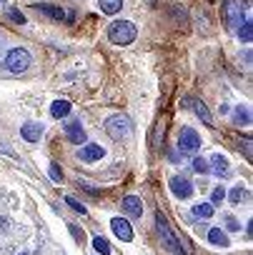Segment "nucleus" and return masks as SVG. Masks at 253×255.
I'll return each mask as SVG.
<instances>
[{
    "label": "nucleus",
    "instance_id": "nucleus-28",
    "mask_svg": "<svg viewBox=\"0 0 253 255\" xmlns=\"http://www.w3.org/2000/svg\"><path fill=\"white\" fill-rule=\"evenodd\" d=\"M68 230H70V235H73V240L83 245V240H85V235H83V230H80L78 225H68Z\"/></svg>",
    "mask_w": 253,
    "mask_h": 255
},
{
    "label": "nucleus",
    "instance_id": "nucleus-26",
    "mask_svg": "<svg viewBox=\"0 0 253 255\" xmlns=\"http://www.w3.org/2000/svg\"><path fill=\"white\" fill-rule=\"evenodd\" d=\"M193 170H196L198 175H206V173H208V163H206L203 158H196V160H193Z\"/></svg>",
    "mask_w": 253,
    "mask_h": 255
},
{
    "label": "nucleus",
    "instance_id": "nucleus-30",
    "mask_svg": "<svg viewBox=\"0 0 253 255\" xmlns=\"http://www.w3.org/2000/svg\"><path fill=\"white\" fill-rule=\"evenodd\" d=\"M226 225H228V230H233V233H236V230H241V223H238L233 215H226Z\"/></svg>",
    "mask_w": 253,
    "mask_h": 255
},
{
    "label": "nucleus",
    "instance_id": "nucleus-2",
    "mask_svg": "<svg viewBox=\"0 0 253 255\" xmlns=\"http://www.w3.org/2000/svg\"><path fill=\"white\" fill-rule=\"evenodd\" d=\"M136 35H138V30H136V25L128 23V20H115V23H110V28H108V38H110V43H115V45H131V43L136 40Z\"/></svg>",
    "mask_w": 253,
    "mask_h": 255
},
{
    "label": "nucleus",
    "instance_id": "nucleus-10",
    "mask_svg": "<svg viewBox=\"0 0 253 255\" xmlns=\"http://www.w3.org/2000/svg\"><path fill=\"white\" fill-rule=\"evenodd\" d=\"M103 155H105V148H100L98 143H88L85 148L78 150V158H80L83 163H95V160H100Z\"/></svg>",
    "mask_w": 253,
    "mask_h": 255
},
{
    "label": "nucleus",
    "instance_id": "nucleus-22",
    "mask_svg": "<svg viewBox=\"0 0 253 255\" xmlns=\"http://www.w3.org/2000/svg\"><path fill=\"white\" fill-rule=\"evenodd\" d=\"M236 123L251 125V110H248V108H238V110H236Z\"/></svg>",
    "mask_w": 253,
    "mask_h": 255
},
{
    "label": "nucleus",
    "instance_id": "nucleus-11",
    "mask_svg": "<svg viewBox=\"0 0 253 255\" xmlns=\"http://www.w3.org/2000/svg\"><path fill=\"white\" fill-rule=\"evenodd\" d=\"M20 135H23V140H28V143H38V140L43 138V125H40V123H25V125L20 128Z\"/></svg>",
    "mask_w": 253,
    "mask_h": 255
},
{
    "label": "nucleus",
    "instance_id": "nucleus-5",
    "mask_svg": "<svg viewBox=\"0 0 253 255\" xmlns=\"http://www.w3.org/2000/svg\"><path fill=\"white\" fill-rule=\"evenodd\" d=\"M30 63H33V58H30V53H28L25 48H13V50L5 55V68H8L10 73H25V70L30 68Z\"/></svg>",
    "mask_w": 253,
    "mask_h": 255
},
{
    "label": "nucleus",
    "instance_id": "nucleus-23",
    "mask_svg": "<svg viewBox=\"0 0 253 255\" xmlns=\"http://www.w3.org/2000/svg\"><path fill=\"white\" fill-rule=\"evenodd\" d=\"M48 173H50V178H53L55 183H60V180H63V170H60V165H58V163H50V165H48Z\"/></svg>",
    "mask_w": 253,
    "mask_h": 255
},
{
    "label": "nucleus",
    "instance_id": "nucleus-21",
    "mask_svg": "<svg viewBox=\"0 0 253 255\" xmlns=\"http://www.w3.org/2000/svg\"><path fill=\"white\" fill-rule=\"evenodd\" d=\"M196 115H198L206 125H211V123H213V118H211V113H208V108H206L203 103H196Z\"/></svg>",
    "mask_w": 253,
    "mask_h": 255
},
{
    "label": "nucleus",
    "instance_id": "nucleus-24",
    "mask_svg": "<svg viewBox=\"0 0 253 255\" xmlns=\"http://www.w3.org/2000/svg\"><path fill=\"white\" fill-rule=\"evenodd\" d=\"M223 198H226V190H223V188H213V193H211V205H221Z\"/></svg>",
    "mask_w": 253,
    "mask_h": 255
},
{
    "label": "nucleus",
    "instance_id": "nucleus-20",
    "mask_svg": "<svg viewBox=\"0 0 253 255\" xmlns=\"http://www.w3.org/2000/svg\"><path fill=\"white\" fill-rule=\"evenodd\" d=\"M93 248H95L100 255H110V243H108L105 238H100V235H98V238H93Z\"/></svg>",
    "mask_w": 253,
    "mask_h": 255
},
{
    "label": "nucleus",
    "instance_id": "nucleus-13",
    "mask_svg": "<svg viewBox=\"0 0 253 255\" xmlns=\"http://www.w3.org/2000/svg\"><path fill=\"white\" fill-rule=\"evenodd\" d=\"M123 210L128 213L131 218H141V215H143V203H141V198L125 195V198H123Z\"/></svg>",
    "mask_w": 253,
    "mask_h": 255
},
{
    "label": "nucleus",
    "instance_id": "nucleus-18",
    "mask_svg": "<svg viewBox=\"0 0 253 255\" xmlns=\"http://www.w3.org/2000/svg\"><path fill=\"white\" fill-rule=\"evenodd\" d=\"M213 213H216V208H213L211 203H198V205H193V215L201 218V220H208Z\"/></svg>",
    "mask_w": 253,
    "mask_h": 255
},
{
    "label": "nucleus",
    "instance_id": "nucleus-8",
    "mask_svg": "<svg viewBox=\"0 0 253 255\" xmlns=\"http://www.w3.org/2000/svg\"><path fill=\"white\" fill-rule=\"evenodd\" d=\"M35 10H38V13H43V15H48V18H53V20H65V23H70V20L75 18L73 13H65L63 8H58V5H48V3L35 5Z\"/></svg>",
    "mask_w": 253,
    "mask_h": 255
},
{
    "label": "nucleus",
    "instance_id": "nucleus-19",
    "mask_svg": "<svg viewBox=\"0 0 253 255\" xmlns=\"http://www.w3.org/2000/svg\"><path fill=\"white\" fill-rule=\"evenodd\" d=\"M238 38H241L243 43H251V40H253V25H251V20H243V23H241Z\"/></svg>",
    "mask_w": 253,
    "mask_h": 255
},
{
    "label": "nucleus",
    "instance_id": "nucleus-9",
    "mask_svg": "<svg viewBox=\"0 0 253 255\" xmlns=\"http://www.w3.org/2000/svg\"><path fill=\"white\" fill-rule=\"evenodd\" d=\"M110 228H113V233H115L123 243H131V240H133V228H131V223H128V220H123V218H113V220H110Z\"/></svg>",
    "mask_w": 253,
    "mask_h": 255
},
{
    "label": "nucleus",
    "instance_id": "nucleus-27",
    "mask_svg": "<svg viewBox=\"0 0 253 255\" xmlns=\"http://www.w3.org/2000/svg\"><path fill=\"white\" fill-rule=\"evenodd\" d=\"M65 203H68V205H70V208H73L75 213H80V215L85 213V205H83V203H78V200H75L73 195H68V198H65Z\"/></svg>",
    "mask_w": 253,
    "mask_h": 255
},
{
    "label": "nucleus",
    "instance_id": "nucleus-29",
    "mask_svg": "<svg viewBox=\"0 0 253 255\" xmlns=\"http://www.w3.org/2000/svg\"><path fill=\"white\" fill-rule=\"evenodd\" d=\"M8 18H10V20H15L18 25H23V23H25V15H23V13H18V10H13V8L8 10Z\"/></svg>",
    "mask_w": 253,
    "mask_h": 255
},
{
    "label": "nucleus",
    "instance_id": "nucleus-16",
    "mask_svg": "<svg viewBox=\"0 0 253 255\" xmlns=\"http://www.w3.org/2000/svg\"><path fill=\"white\" fill-rule=\"evenodd\" d=\"M98 8H100L105 15H115V13L123 8V0H98Z\"/></svg>",
    "mask_w": 253,
    "mask_h": 255
},
{
    "label": "nucleus",
    "instance_id": "nucleus-4",
    "mask_svg": "<svg viewBox=\"0 0 253 255\" xmlns=\"http://www.w3.org/2000/svg\"><path fill=\"white\" fill-rule=\"evenodd\" d=\"M156 228H158V235H161V240H163V245L173 253V255H186V250L181 248V240L173 235V230H171V225H168V220L158 213L156 215Z\"/></svg>",
    "mask_w": 253,
    "mask_h": 255
},
{
    "label": "nucleus",
    "instance_id": "nucleus-17",
    "mask_svg": "<svg viewBox=\"0 0 253 255\" xmlns=\"http://www.w3.org/2000/svg\"><path fill=\"white\" fill-rule=\"evenodd\" d=\"M68 113H70V103L68 100H55L50 105V115L53 118H68Z\"/></svg>",
    "mask_w": 253,
    "mask_h": 255
},
{
    "label": "nucleus",
    "instance_id": "nucleus-3",
    "mask_svg": "<svg viewBox=\"0 0 253 255\" xmlns=\"http://www.w3.org/2000/svg\"><path fill=\"white\" fill-rule=\"evenodd\" d=\"M223 20L231 30H238L246 20V3L243 0H223Z\"/></svg>",
    "mask_w": 253,
    "mask_h": 255
},
{
    "label": "nucleus",
    "instance_id": "nucleus-14",
    "mask_svg": "<svg viewBox=\"0 0 253 255\" xmlns=\"http://www.w3.org/2000/svg\"><path fill=\"white\" fill-rule=\"evenodd\" d=\"M211 165H213V173H216L218 178H228V175H231V165H228V160H226L221 153L211 155Z\"/></svg>",
    "mask_w": 253,
    "mask_h": 255
},
{
    "label": "nucleus",
    "instance_id": "nucleus-7",
    "mask_svg": "<svg viewBox=\"0 0 253 255\" xmlns=\"http://www.w3.org/2000/svg\"><path fill=\"white\" fill-rule=\"evenodd\" d=\"M171 193H173L176 198L186 200V198L193 195V185H191L188 178H183V175H173V178H171Z\"/></svg>",
    "mask_w": 253,
    "mask_h": 255
},
{
    "label": "nucleus",
    "instance_id": "nucleus-6",
    "mask_svg": "<svg viewBox=\"0 0 253 255\" xmlns=\"http://www.w3.org/2000/svg\"><path fill=\"white\" fill-rule=\"evenodd\" d=\"M178 148H181V153H196L201 148V135L193 130V128H181Z\"/></svg>",
    "mask_w": 253,
    "mask_h": 255
},
{
    "label": "nucleus",
    "instance_id": "nucleus-15",
    "mask_svg": "<svg viewBox=\"0 0 253 255\" xmlns=\"http://www.w3.org/2000/svg\"><path fill=\"white\" fill-rule=\"evenodd\" d=\"M208 240H211L213 245H218V248H228V245H231L228 235H226L221 228H211V230H208Z\"/></svg>",
    "mask_w": 253,
    "mask_h": 255
},
{
    "label": "nucleus",
    "instance_id": "nucleus-25",
    "mask_svg": "<svg viewBox=\"0 0 253 255\" xmlns=\"http://www.w3.org/2000/svg\"><path fill=\"white\" fill-rule=\"evenodd\" d=\"M246 198V188L243 185H236L233 190H231V203H241Z\"/></svg>",
    "mask_w": 253,
    "mask_h": 255
},
{
    "label": "nucleus",
    "instance_id": "nucleus-12",
    "mask_svg": "<svg viewBox=\"0 0 253 255\" xmlns=\"http://www.w3.org/2000/svg\"><path fill=\"white\" fill-rule=\"evenodd\" d=\"M65 135H68V140L75 143V145L85 143V130H83V125H80L78 120H73V123L65 125Z\"/></svg>",
    "mask_w": 253,
    "mask_h": 255
},
{
    "label": "nucleus",
    "instance_id": "nucleus-1",
    "mask_svg": "<svg viewBox=\"0 0 253 255\" xmlns=\"http://www.w3.org/2000/svg\"><path fill=\"white\" fill-rule=\"evenodd\" d=\"M105 133L113 140H128L131 133H133V123H131L128 115H110L105 120Z\"/></svg>",
    "mask_w": 253,
    "mask_h": 255
}]
</instances>
